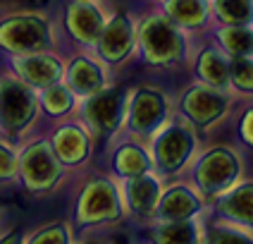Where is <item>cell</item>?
<instances>
[{
    "instance_id": "obj_25",
    "label": "cell",
    "mask_w": 253,
    "mask_h": 244,
    "mask_svg": "<svg viewBox=\"0 0 253 244\" xmlns=\"http://www.w3.org/2000/svg\"><path fill=\"white\" fill-rule=\"evenodd\" d=\"M212 24L251 27L253 0H211Z\"/></svg>"
},
{
    "instance_id": "obj_15",
    "label": "cell",
    "mask_w": 253,
    "mask_h": 244,
    "mask_svg": "<svg viewBox=\"0 0 253 244\" xmlns=\"http://www.w3.org/2000/svg\"><path fill=\"white\" fill-rule=\"evenodd\" d=\"M5 60H7V70L12 72L14 77H19L24 84L36 89V91L62 82L65 60L60 55H55V50L24 53V55H5Z\"/></svg>"
},
{
    "instance_id": "obj_3",
    "label": "cell",
    "mask_w": 253,
    "mask_h": 244,
    "mask_svg": "<svg viewBox=\"0 0 253 244\" xmlns=\"http://www.w3.org/2000/svg\"><path fill=\"white\" fill-rule=\"evenodd\" d=\"M186 172V182L196 189L198 196L203 201H212L244 177V156L234 144H211L198 148Z\"/></svg>"
},
{
    "instance_id": "obj_17",
    "label": "cell",
    "mask_w": 253,
    "mask_h": 244,
    "mask_svg": "<svg viewBox=\"0 0 253 244\" xmlns=\"http://www.w3.org/2000/svg\"><path fill=\"white\" fill-rule=\"evenodd\" d=\"M212 206V220H220L234 228L249 230L253 223V182L241 177L234 187H229L220 196L211 201Z\"/></svg>"
},
{
    "instance_id": "obj_1",
    "label": "cell",
    "mask_w": 253,
    "mask_h": 244,
    "mask_svg": "<svg viewBox=\"0 0 253 244\" xmlns=\"http://www.w3.org/2000/svg\"><path fill=\"white\" fill-rule=\"evenodd\" d=\"M191 34L172 24L165 14L146 12L136 22V57L153 70H174L191 57Z\"/></svg>"
},
{
    "instance_id": "obj_18",
    "label": "cell",
    "mask_w": 253,
    "mask_h": 244,
    "mask_svg": "<svg viewBox=\"0 0 253 244\" xmlns=\"http://www.w3.org/2000/svg\"><path fill=\"white\" fill-rule=\"evenodd\" d=\"M163 187H165V180L155 172H146V175H139V177L122 180L120 192H122L125 211L131 213L134 218H141V220H153L158 199L163 194Z\"/></svg>"
},
{
    "instance_id": "obj_20",
    "label": "cell",
    "mask_w": 253,
    "mask_h": 244,
    "mask_svg": "<svg viewBox=\"0 0 253 244\" xmlns=\"http://www.w3.org/2000/svg\"><path fill=\"white\" fill-rule=\"evenodd\" d=\"M186 65L194 72V82L229 91V57L212 41H206L194 48Z\"/></svg>"
},
{
    "instance_id": "obj_14",
    "label": "cell",
    "mask_w": 253,
    "mask_h": 244,
    "mask_svg": "<svg viewBox=\"0 0 253 244\" xmlns=\"http://www.w3.org/2000/svg\"><path fill=\"white\" fill-rule=\"evenodd\" d=\"M110 82H113L110 79V67L103 65L91 50H77L65 62L62 84L77 96V100L100 91L103 86H108Z\"/></svg>"
},
{
    "instance_id": "obj_11",
    "label": "cell",
    "mask_w": 253,
    "mask_h": 244,
    "mask_svg": "<svg viewBox=\"0 0 253 244\" xmlns=\"http://www.w3.org/2000/svg\"><path fill=\"white\" fill-rule=\"evenodd\" d=\"M91 53L110 70L131 62L136 57V19L131 17V12H110Z\"/></svg>"
},
{
    "instance_id": "obj_9",
    "label": "cell",
    "mask_w": 253,
    "mask_h": 244,
    "mask_svg": "<svg viewBox=\"0 0 253 244\" xmlns=\"http://www.w3.org/2000/svg\"><path fill=\"white\" fill-rule=\"evenodd\" d=\"M126 103V86L110 82L100 91L77 100L74 117L88 129L93 144H108L122 129Z\"/></svg>"
},
{
    "instance_id": "obj_27",
    "label": "cell",
    "mask_w": 253,
    "mask_h": 244,
    "mask_svg": "<svg viewBox=\"0 0 253 244\" xmlns=\"http://www.w3.org/2000/svg\"><path fill=\"white\" fill-rule=\"evenodd\" d=\"M203 244H251V232L211 220V225L203 228Z\"/></svg>"
},
{
    "instance_id": "obj_22",
    "label": "cell",
    "mask_w": 253,
    "mask_h": 244,
    "mask_svg": "<svg viewBox=\"0 0 253 244\" xmlns=\"http://www.w3.org/2000/svg\"><path fill=\"white\" fill-rule=\"evenodd\" d=\"M151 244H203V225L198 220H151L146 230Z\"/></svg>"
},
{
    "instance_id": "obj_23",
    "label": "cell",
    "mask_w": 253,
    "mask_h": 244,
    "mask_svg": "<svg viewBox=\"0 0 253 244\" xmlns=\"http://www.w3.org/2000/svg\"><path fill=\"white\" fill-rule=\"evenodd\" d=\"M211 41L227 57H249L253 53V29L232 27V24H212Z\"/></svg>"
},
{
    "instance_id": "obj_10",
    "label": "cell",
    "mask_w": 253,
    "mask_h": 244,
    "mask_svg": "<svg viewBox=\"0 0 253 244\" xmlns=\"http://www.w3.org/2000/svg\"><path fill=\"white\" fill-rule=\"evenodd\" d=\"M237 100H239V96L234 91L215 89V86L201 84V82H191L179 91L174 113L182 115L184 120L201 134V132H211L217 125H222L229 117Z\"/></svg>"
},
{
    "instance_id": "obj_24",
    "label": "cell",
    "mask_w": 253,
    "mask_h": 244,
    "mask_svg": "<svg viewBox=\"0 0 253 244\" xmlns=\"http://www.w3.org/2000/svg\"><path fill=\"white\" fill-rule=\"evenodd\" d=\"M74 108H77V96L62 82L50 84L39 91V110L48 120H55V122L65 120V117L74 115Z\"/></svg>"
},
{
    "instance_id": "obj_28",
    "label": "cell",
    "mask_w": 253,
    "mask_h": 244,
    "mask_svg": "<svg viewBox=\"0 0 253 244\" xmlns=\"http://www.w3.org/2000/svg\"><path fill=\"white\" fill-rule=\"evenodd\" d=\"M22 244H72V228L67 220H53L22 237Z\"/></svg>"
},
{
    "instance_id": "obj_7",
    "label": "cell",
    "mask_w": 253,
    "mask_h": 244,
    "mask_svg": "<svg viewBox=\"0 0 253 244\" xmlns=\"http://www.w3.org/2000/svg\"><path fill=\"white\" fill-rule=\"evenodd\" d=\"M125 215L120 185L108 175H88L77 189L74 223L79 228H100L120 223Z\"/></svg>"
},
{
    "instance_id": "obj_12",
    "label": "cell",
    "mask_w": 253,
    "mask_h": 244,
    "mask_svg": "<svg viewBox=\"0 0 253 244\" xmlns=\"http://www.w3.org/2000/svg\"><path fill=\"white\" fill-rule=\"evenodd\" d=\"M108 17L110 12L103 5V0H65L60 24L65 36L79 50H91L98 41Z\"/></svg>"
},
{
    "instance_id": "obj_29",
    "label": "cell",
    "mask_w": 253,
    "mask_h": 244,
    "mask_svg": "<svg viewBox=\"0 0 253 244\" xmlns=\"http://www.w3.org/2000/svg\"><path fill=\"white\" fill-rule=\"evenodd\" d=\"M17 182V144L0 137V185Z\"/></svg>"
},
{
    "instance_id": "obj_8",
    "label": "cell",
    "mask_w": 253,
    "mask_h": 244,
    "mask_svg": "<svg viewBox=\"0 0 253 244\" xmlns=\"http://www.w3.org/2000/svg\"><path fill=\"white\" fill-rule=\"evenodd\" d=\"M65 168L55 158L48 137H29L17 144V182L24 192L34 196H43L55 192L62 177Z\"/></svg>"
},
{
    "instance_id": "obj_21",
    "label": "cell",
    "mask_w": 253,
    "mask_h": 244,
    "mask_svg": "<svg viewBox=\"0 0 253 244\" xmlns=\"http://www.w3.org/2000/svg\"><path fill=\"white\" fill-rule=\"evenodd\" d=\"M158 10L186 34H201L212 27L211 0H158Z\"/></svg>"
},
{
    "instance_id": "obj_2",
    "label": "cell",
    "mask_w": 253,
    "mask_h": 244,
    "mask_svg": "<svg viewBox=\"0 0 253 244\" xmlns=\"http://www.w3.org/2000/svg\"><path fill=\"white\" fill-rule=\"evenodd\" d=\"M146 148L155 175H160L163 180H177L186 172L189 163L198 153L201 137L182 115L172 113L165 125L146 142Z\"/></svg>"
},
{
    "instance_id": "obj_32",
    "label": "cell",
    "mask_w": 253,
    "mask_h": 244,
    "mask_svg": "<svg viewBox=\"0 0 253 244\" xmlns=\"http://www.w3.org/2000/svg\"><path fill=\"white\" fill-rule=\"evenodd\" d=\"M79 244H108L105 240H98V237H88V240H82Z\"/></svg>"
},
{
    "instance_id": "obj_13",
    "label": "cell",
    "mask_w": 253,
    "mask_h": 244,
    "mask_svg": "<svg viewBox=\"0 0 253 244\" xmlns=\"http://www.w3.org/2000/svg\"><path fill=\"white\" fill-rule=\"evenodd\" d=\"M48 144L65 170H74V168L86 165L93 156V148H96L88 129L74 115L57 120L53 132L48 134Z\"/></svg>"
},
{
    "instance_id": "obj_19",
    "label": "cell",
    "mask_w": 253,
    "mask_h": 244,
    "mask_svg": "<svg viewBox=\"0 0 253 244\" xmlns=\"http://www.w3.org/2000/svg\"><path fill=\"white\" fill-rule=\"evenodd\" d=\"M108 148V165L110 170L120 177V180H129V177H139L146 172H153V163L148 156L146 144L139 139H131L125 134H117Z\"/></svg>"
},
{
    "instance_id": "obj_30",
    "label": "cell",
    "mask_w": 253,
    "mask_h": 244,
    "mask_svg": "<svg viewBox=\"0 0 253 244\" xmlns=\"http://www.w3.org/2000/svg\"><path fill=\"white\" fill-rule=\"evenodd\" d=\"M251 122H253V108L246 105L239 115V125H237V134H239V144L241 148H251L253 146V132H251Z\"/></svg>"
},
{
    "instance_id": "obj_16",
    "label": "cell",
    "mask_w": 253,
    "mask_h": 244,
    "mask_svg": "<svg viewBox=\"0 0 253 244\" xmlns=\"http://www.w3.org/2000/svg\"><path fill=\"white\" fill-rule=\"evenodd\" d=\"M206 201L198 196V192L184 180H172L163 187V194L158 199L153 220H194L203 211Z\"/></svg>"
},
{
    "instance_id": "obj_33",
    "label": "cell",
    "mask_w": 253,
    "mask_h": 244,
    "mask_svg": "<svg viewBox=\"0 0 253 244\" xmlns=\"http://www.w3.org/2000/svg\"><path fill=\"white\" fill-rule=\"evenodd\" d=\"M115 244H129V242H115Z\"/></svg>"
},
{
    "instance_id": "obj_6",
    "label": "cell",
    "mask_w": 253,
    "mask_h": 244,
    "mask_svg": "<svg viewBox=\"0 0 253 244\" xmlns=\"http://www.w3.org/2000/svg\"><path fill=\"white\" fill-rule=\"evenodd\" d=\"M39 115V91L5 70L0 74V137L12 144L24 142Z\"/></svg>"
},
{
    "instance_id": "obj_31",
    "label": "cell",
    "mask_w": 253,
    "mask_h": 244,
    "mask_svg": "<svg viewBox=\"0 0 253 244\" xmlns=\"http://www.w3.org/2000/svg\"><path fill=\"white\" fill-rule=\"evenodd\" d=\"M0 244H22V232H17V230H10V232L0 235Z\"/></svg>"
},
{
    "instance_id": "obj_5",
    "label": "cell",
    "mask_w": 253,
    "mask_h": 244,
    "mask_svg": "<svg viewBox=\"0 0 253 244\" xmlns=\"http://www.w3.org/2000/svg\"><path fill=\"white\" fill-rule=\"evenodd\" d=\"M57 36L53 19L41 10H17L0 17L2 55H24L55 50Z\"/></svg>"
},
{
    "instance_id": "obj_26",
    "label": "cell",
    "mask_w": 253,
    "mask_h": 244,
    "mask_svg": "<svg viewBox=\"0 0 253 244\" xmlns=\"http://www.w3.org/2000/svg\"><path fill=\"white\" fill-rule=\"evenodd\" d=\"M229 91L239 98H251L253 94V60L249 57H229Z\"/></svg>"
},
{
    "instance_id": "obj_4",
    "label": "cell",
    "mask_w": 253,
    "mask_h": 244,
    "mask_svg": "<svg viewBox=\"0 0 253 244\" xmlns=\"http://www.w3.org/2000/svg\"><path fill=\"white\" fill-rule=\"evenodd\" d=\"M172 113H174L172 96L163 86L151 84V82L126 86L125 120H122L120 134L146 144L158 129L165 125V120Z\"/></svg>"
}]
</instances>
